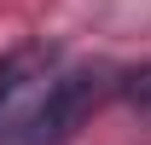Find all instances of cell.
Returning a JSON list of instances; mask_svg holds the SVG:
<instances>
[{"mask_svg": "<svg viewBox=\"0 0 151 145\" xmlns=\"http://www.w3.org/2000/svg\"><path fill=\"white\" fill-rule=\"evenodd\" d=\"M105 93H111V70H70V75H58L52 93L41 99V110L29 116V145H64L105 105Z\"/></svg>", "mask_w": 151, "mask_h": 145, "instance_id": "1", "label": "cell"}, {"mask_svg": "<svg viewBox=\"0 0 151 145\" xmlns=\"http://www.w3.org/2000/svg\"><path fill=\"white\" fill-rule=\"evenodd\" d=\"M58 64V47L52 41H23L0 58V105H12L18 93H29L35 81H47V70Z\"/></svg>", "mask_w": 151, "mask_h": 145, "instance_id": "2", "label": "cell"}, {"mask_svg": "<svg viewBox=\"0 0 151 145\" xmlns=\"http://www.w3.org/2000/svg\"><path fill=\"white\" fill-rule=\"evenodd\" d=\"M122 99H128L139 116H151V64H139V70L122 75Z\"/></svg>", "mask_w": 151, "mask_h": 145, "instance_id": "3", "label": "cell"}]
</instances>
